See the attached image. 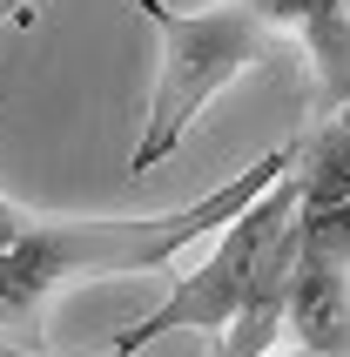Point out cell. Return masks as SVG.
<instances>
[{
    "instance_id": "1",
    "label": "cell",
    "mask_w": 350,
    "mask_h": 357,
    "mask_svg": "<svg viewBox=\"0 0 350 357\" xmlns=\"http://www.w3.org/2000/svg\"><path fill=\"white\" fill-rule=\"evenodd\" d=\"M296 142L256 155L243 176L209 189L202 202L162 209V216H27L7 250H0V331H34L47 303L81 277H149L169 257H182L195 236L229 229L256 196H270V182L290 176Z\"/></svg>"
},
{
    "instance_id": "2",
    "label": "cell",
    "mask_w": 350,
    "mask_h": 357,
    "mask_svg": "<svg viewBox=\"0 0 350 357\" xmlns=\"http://www.w3.org/2000/svg\"><path fill=\"white\" fill-rule=\"evenodd\" d=\"M135 14H149L162 40V75H155V95H149V128H142L135 155H128V176H149L182 149L189 121L209 108L236 75H250L256 61L276 47V34L243 7V0H215L202 14H182L169 0H128Z\"/></svg>"
},
{
    "instance_id": "3",
    "label": "cell",
    "mask_w": 350,
    "mask_h": 357,
    "mask_svg": "<svg viewBox=\"0 0 350 357\" xmlns=\"http://www.w3.org/2000/svg\"><path fill=\"white\" fill-rule=\"evenodd\" d=\"M290 243H296V182L283 176V182H270V196H256L229 229H215V250H209L202 270L175 277L169 290H162V303H155L142 324L115 331V357L149 351V344L169 337V331L222 337V331L236 324V310L250 303V290L263 283V270H270Z\"/></svg>"
},
{
    "instance_id": "4",
    "label": "cell",
    "mask_w": 350,
    "mask_h": 357,
    "mask_svg": "<svg viewBox=\"0 0 350 357\" xmlns=\"http://www.w3.org/2000/svg\"><path fill=\"white\" fill-rule=\"evenodd\" d=\"M283 331L310 357H350V277L296 263L290 297H283Z\"/></svg>"
},
{
    "instance_id": "5",
    "label": "cell",
    "mask_w": 350,
    "mask_h": 357,
    "mask_svg": "<svg viewBox=\"0 0 350 357\" xmlns=\"http://www.w3.org/2000/svg\"><path fill=\"white\" fill-rule=\"evenodd\" d=\"M290 182H296V209H303V216L350 202V108L310 121V128L296 135Z\"/></svg>"
},
{
    "instance_id": "6",
    "label": "cell",
    "mask_w": 350,
    "mask_h": 357,
    "mask_svg": "<svg viewBox=\"0 0 350 357\" xmlns=\"http://www.w3.org/2000/svg\"><path fill=\"white\" fill-rule=\"evenodd\" d=\"M296 263L350 277V202L317 209V216H303V209H296Z\"/></svg>"
},
{
    "instance_id": "7",
    "label": "cell",
    "mask_w": 350,
    "mask_h": 357,
    "mask_svg": "<svg viewBox=\"0 0 350 357\" xmlns=\"http://www.w3.org/2000/svg\"><path fill=\"white\" fill-rule=\"evenodd\" d=\"M27 216H34V209H20V202H7V196H0V250H7V243L27 229Z\"/></svg>"
},
{
    "instance_id": "8",
    "label": "cell",
    "mask_w": 350,
    "mask_h": 357,
    "mask_svg": "<svg viewBox=\"0 0 350 357\" xmlns=\"http://www.w3.org/2000/svg\"><path fill=\"white\" fill-rule=\"evenodd\" d=\"M27 7H34V0H0V20H20Z\"/></svg>"
},
{
    "instance_id": "9",
    "label": "cell",
    "mask_w": 350,
    "mask_h": 357,
    "mask_svg": "<svg viewBox=\"0 0 350 357\" xmlns=\"http://www.w3.org/2000/svg\"><path fill=\"white\" fill-rule=\"evenodd\" d=\"M270 357H310V351H303V344H290V351H270Z\"/></svg>"
},
{
    "instance_id": "10",
    "label": "cell",
    "mask_w": 350,
    "mask_h": 357,
    "mask_svg": "<svg viewBox=\"0 0 350 357\" xmlns=\"http://www.w3.org/2000/svg\"><path fill=\"white\" fill-rule=\"evenodd\" d=\"M108 357H115V351H108Z\"/></svg>"
}]
</instances>
